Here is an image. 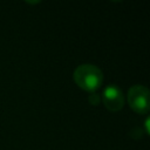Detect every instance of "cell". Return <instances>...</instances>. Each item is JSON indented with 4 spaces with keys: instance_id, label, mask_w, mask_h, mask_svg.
Listing matches in <instances>:
<instances>
[{
    "instance_id": "4",
    "label": "cell",
    "mask_w": 150,
    "mask_h": 150,
    "mask_svg": "<svg viewBox=\"0 0 150 150\" xmlns=\"http://www.w3.org/2000/svg\"><path fill=\"white\" fill-rule=\"evenodd\" d=\"M88 101H89L90 104L97 105V104L100 103V101H101V96H100L97 93H90V95H89V97H88Z\"/></svg>"
},
{
    "instance_id": "1",
    "label": "cell",
    "mask_w": 150,
    "mask_h": 150,
    "mask_svg": "<svg viewBox=\"0 0 150 150\" xmlns=\"http://www.w3.org/2000/svg\"><path fill=\"white\" fill-rule=\"evenodd\" d=\"M73 80L81 89L89 93H95L103 83V73L95 64L83 63L75 68Z\"/></svg>"
},
{
    "instance_id": "5",
    "label": "cell",
    "mask_w": 150,
    "mask_h": 150,
    "mask_svg": "<svg viewBox=\"0 0 150 150\" xmlns=\"http://www.w3.org/2000/svg\"><path fill=\"white\" fill-rule=\"evenodd\" d=\"M144 122H145V134H148V135H149V134H150V129H149V122H150V117H146Z\"/></svg>"
},
{
    "instance_id": "3",
    "label": "cell",
    "mask_w": 150,
    "mask_h": 150,
    "mask_svg": "<svg viewBox=\"0 0 150 150\" xmlns=\"http://www.w3.org/2000/svg\"><path fill=\"white\" fill-rule=\"evenodd\" d=\"M102 101L104 107L112 112L120 111L124 107V95L122 89L116 84H109L104 88L102 94Z\"/></svg>"
},
{
    "instance_id": "2",
    "label": "cell",
    "mask_w": 150,
    "mask_h": 150,
    "mask_svg": "<svg viewBox=\"0 0 150 150\" xmlns=\"http://www.w3.org/2000/svg\"><path fill=\"white\" fill-rule=\"evenodd\" d=\"M127 101L129 107L137 114H148L150 110V91L142 84H136L129 88Z\"/></svg>"
}]
</instances>
